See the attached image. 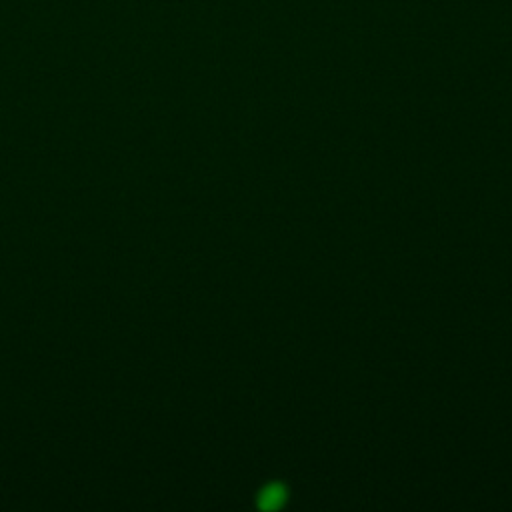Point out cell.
<instances>
[{"instance_id": "1", "label": "cell", "mask_w": 512, "mask_h": 512, "mask_svg": "<svg viewBox=\"0 0 512 512\" xmlns=\"http://www.w3.org/2000/svg\"><path fill=\"white\" fill-rule=\"evenodd\" d=\"M280 500H283V489H278V487H274V489H270V491L263 494V504L265 506H274Z\"/></svg>"}]
</instances>
